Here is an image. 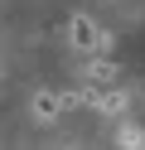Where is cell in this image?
<instances>
[{
    "label": "cell",
    "instance_id": "4",
    "mask_svg": "<svg viewBox=\"0 0 145 150\" xmlns=\"http://www.w3.org/2000/svg\"><path fill=\"white\" fill-rule=\"evenodd\" d=\"M121 145L135 150V145H140V131H135V126H121Z\"/></svg>",
    "mask_w": 145,
    "mask_h": 150
},
{
    "label": "cell",
    "instance_id": "2",
    "mask_svg": "<svg viewBox=\"0 0 145 150\" xmlns=\"http://www.w3.org/2000/svg\"><path fill=\"white\" fill-rule=\"evenodd\" d=\"M68 39H73V49H82V53H106V34L97 29L87 15H73V24H68Z\"/></svg>",
    "mask_w": 145,
    "mask_h": 150
},
{
    "label": "cell",
    "instance_id": "1",
    "mask_svg": "<svg viewBox=\"0 0 145 150\" xmlns=\"http://www.w3.org/2000/svg\"><path fill=\"white\" fill-rule=\"evenodd\" d=\"M87 102V92H39L34 97V116L39 121H58L63 111H77Z\"/></svg>",
    "mask_w": 145,
    "mask_h": 150
},
{
    "label": "cell",
    "instance_id": "3",
    "mask_svg": "<svg viewBox=\"0 0 145 150\" xmlns=\"http://www.w3.org/2000/svg\"><path fill=\"white\" fill-rule=\"evenodd\" d=\"M121 73H116V63L111 58H92L87 63V92H102V87H121Z\"/></svg>",
    "mask_w": 145,
    "mask_h": 150
}]
</instances>
